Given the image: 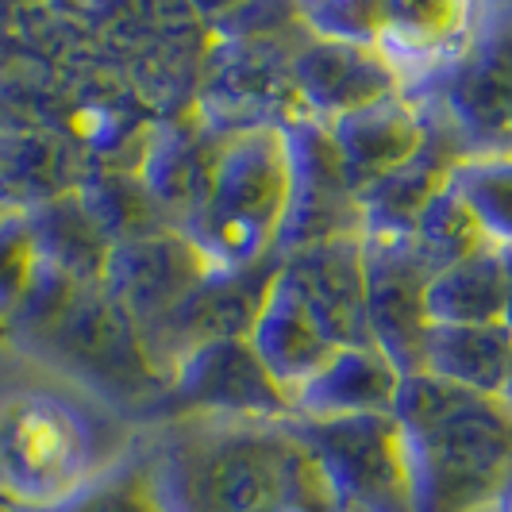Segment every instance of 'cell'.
<instances>
[{"instance_id": "obj_1", "label": "cell", "mask_w": 512, "mask_h": 512, "mask_svg": "<svg viewBox=\"0 0 512 512\" xmlns=\"http://www.w3.org/2000/svg\"><path fill=\"white\" fill-rule=\"evenodd\" d=\"M162 512H343L293 420H174L147 451Z\"/></svg>"}, {"instance_id": "obj_2", "label": "cell", "mask_w": 512, "mask_h": 512, "mask_svg": "<svg viewBox=\"0 0 512 512\" xmlns=\"http://www.w3.org/2000/svg\"><path fill=\"white\" fill-rule=\"evenodd\" d=\"M393 420L409 466L412 512H482L512 478V409L428 374L401 382Z\"/></svg>"}, {"instance_id": "obj_3", "label": "cell", "mask_w": 512, "mask_h": 512, "mask_svg": "<svg viewBox=\"0 0 512 512\" xmlns=\"http://www.w3.org/2000/svg\"><path fill=\"white\" fill-rule=\"evenodd\" d=\"M89 428L51 393L0 397V501L51 509L89 482Z\"/></svg>"}, {"instance_id": "obj_4", "label": "cell", "mask_w": 512, "mask_h": 512, "mask_svg": "<svg viewBox=\"0 0 512 512\" xmlns=\"http://www.w3.org/2000/svg\"><path fill=\"white\" fill-rule=\"evenodd\" d=\"M293 428L316 455L343 512H412L409 466L393 416H293Z\"/></svg>"}, {"instance_id": "obj_5", "label": "cell", "mask_w": 512, "mask_h": 512, "mask_svg": "<svg viewBox=\"0 0 512 512\" xmlns=\"http://www.w3.org/2000/svg\"><path fill=\"white\" fill-rule=\"evenodd\" d=\"M285 162H289V197L274 255H297L316 243L362 235V205L347 185L343 158L335 151L328 124L312 116H293L282 124Z\"/></svg>"}, {"instance_id": "obj_6", "label": "cell", "mask_w": 512, "mask_h": 512, "mask_svg": "<svg viewBox=\"0 0 512 512\" xmlns=\"http://www.w3.org/2000/svg\"><path fill=\"white\" fill-rule=\"evenodd\" d=\"M412 89V97H428L447 112L470 154L512 151V16L501 24L482 20L455 66Z\"/></svg>"}, {"instance_id": "obj_7", "label": "cell", "mask_w": 512, "mask_h": 512, "mask_svg": "<svg viewBox=\"0 0 512 512\" xmlns=\"http://www.w3.org/2000/svg\"><path fill=\"white\" fill-rule=\"evenodd\" d=\"M166 416H224V420H293V397L266 374L247 339H216L193 347L170 370Z\"/></svg>"}, {"instance_id": "obj_8", "label": "cell", "mask_w": 512, "mask_h": 512, "mask_svg": "<svg viewBox=\"0 0 512 512\" xmlns=\"http://www.w3.org/2000/svg\"><path fill=\"white\" fill-rule=\"evenodd\" d=\"M362 278H366V320L370 339L409 378L424 362V289L436 278L420 258L412 235H362Z\"/></svg>"}, {"instance_id": "obj_9", "label": "cell", "mask_w": 512, "mask_h": 512, "mask_svg": "<svg viewBox=\"0 0 512 512\" xmlns=\"http://www.w3.org/2000/svg\"><path fill=\"white\" fill-rule=\"evenodd\" d=\"M208 274V258L185 231H162L116 243L104 262L101 289L128 312L139 332H147L162 316H170Z\"/></svg>"}, {"instance_id": "obj_10", "label": "cell", "mask_w": 512, "mask_h": 512, "mask_svg": "<svg viewBox=\"0 0 512 512\" xmlns=\"http://www.w3.org/2000/svg\"><path fill=\"white\" fill-rule=\"evenodd\" d=\"M285 197H289V162H285L282 128L231 131V139L216 158L205 205L193 216L243 220L278 239Z\"/></svg>"}, {"instance_id": "obj_11", "label": "cell", "mask_w": 512, "mask_h": 512, "mask_svg": "<svg viewBox=\"0 0 512 512\" xmlns=\"http://www.w3.org/2000/svg\"><path fill=\"white\" fill-rule=\"evenodd\" d=\"M278 274L312 312L320 332L335 347H370L366 278H362V235L316 243L278 258Z\"/></svg>"}, {"instance_id": "obj_12", "label": "cell", "mask_w": 512, "mask_h": 512, "mask_svg": "<svg viewBox=\"0 0 512 512\" xmlns=\"http://www.w3.org/2000/svg\"><path fill=\"white\" fill-rule=\"evenodd\" d=\"M412 97V93H409ZM424 112V147L412 154L405 166H397L389 178H382L374 189H366L359 197L362 205V235L378 231V235H409L420 208L436 197L447 185L451 170L462 158H470L462 135L447 120V112L428 97H412Z\"/></svg>"}, {"instance_id": "obj_13", "label": "cell", "mask_w": 512, "mask_h": 512, "mask_svg": "<svg viewBox=\"0 0 512 512\" xmlns=\"http://www.w3.org/2000/svg\"><path fill=\"white\" fill-rule=\"evenodd\" d=\"M289 81L301 112L320 124H335L389 93H401L397 70L374 47L320 43V39H308L297 51Z\"/></svg>"}, {"instance_id": "obj_14", "label": "cell", "mask_w": 512, "mask_h": 512, "mask_svg": "<svg viewBox=\"0 0 512 512\" xmlns=\"http://www.w3.org/2000/svg\"><path fill=\"white\" fill-rule=\"evenodd\" d=\"M474 8L447 0H385L378 54L397 70L401 89H412L428 77L455 66L474 43Z\"/></svg>"}, {"instance_id": "obj_15", "label": "cell", "mask_w": 512, "mask_h": 512, "mask_svg": "<svg viewBox=\"0 0 512 512\" xmlns=\"http://www.w3.org/2000/svg\"><path fill=\"white\" fill-rule=\"evenodd\" d=\"M328 131L343 158L347 185L355 189V197H362L424 147V112L401 89L328 124Z\"/></svg>"}, {"instance_id": "obj_16", "label": "cell", "mask_w": 512, "mask_h": 512, "mask_svg": "<svg viewBox=\"0 0 512 512\" xmlns=\"http://www.w3.org/2000/svg\"><path fill=\"white\" fill-rule=\"evenodd\" d=\"M405 374L382 347H339L320 374L293 393L297 420H343V416H393Z\"/></svg>"}, {"instance_id": "obj_17", "label": "cell", "mask_w": 512, "mask_h": 512, "mask_svg": "<svg viewBox=\"0 0 512 512\" xmlns=\"http://www.w3.org/2000/svg\"><path fill=\"white\" fill-rule=\"evenodd\" d=\"M247 343L255 347V355L266 366V374L282 385L289 397L312 374H320L328 366V359L339 351L332 339L320 332L312 312L301 305V297L289 289V282L278 270H274V282L266 289V301L258 308L255 328L247 335Z\"/></svg>"}, {"instance_id": "obj_18", "label": "cell", "mask_w": 512, "mask_h": 512, "mask_svg": "<svg viewBox=\"0 0 512 512\" xmlns=\"http://www.w3.org/2000/svg\"><path fill=\"white\" fill-rule=\"evenodd\" d=\"M509 362L512 332L505 324H482V328H436V324H428L420 374L470 389V393L501 397L505 378H509Z\"/></svg>"}, {"instance_id": "obj_19", "label": "cell", "mask_w": 512, "mask_h": 512, "mask_svg": "<svg viewBox=\"0 0 512 512\" xmlns=\"http://www.w3.org/2000/svg\"><path fill=\"white\" fill-rule=\"evenodd\" d=\"M501 312H505V274H501V251L493 243L451 262L424 289V316L436 328L501 324Z\"/></svg>"}, {"instance_id": "obj_20", "label": "cell", "mask_w": 512, "mask_h": 512, "mask_svg": "<svg viewBox=\"0 0 512 512\" xmlns=\"http://www.w3.org/2000/svg\"><path fill=\"white\" fill-rule=\"evenodd\" d=\"M27 224L35 235L39 262L70 274L81 285H101L112 243L104 239L101 228L93 224V216L85 212L81 193H62L43 208L27 212Z\"/></svg>"}, {"instance_id": "obj_21", "label": "cell", "mask_w": 512, "mask_h": 512, "mask_svg": "<svg viewBox=\"0 0 512 512\" xmlns=\"http://www.w3.org/2000/svg\"><path fill=\"white\" fill-rule=\"evenodd\" d=\"M447 189L474 212L493 247H512V151L470 154L451 170Z\"/></svg>"}, {"instance_id": "obj_22", "label": "cell", "mask_w": 512, "mask_h": 512, "mask_svg": "<svg viewBox=\"0 0 512 512\" xmlns=\"http://www.w3.org/2000/svg\"><path fill=\"white\" fill-rule=\"evenodd\" d=\"M409 235L432 274H439L451 262H459V258L489 247L482 228H478V220H474V212L462 205L447 185L439 189L428 205L420 208V216H416Z\"/></svg>"}, {"instance_id": "obj_23", "label": "cell", "mask_w": 512, "mask_h": 512, "mask_svg": "<svg viewBox=\"0 0 512 512\" xmlns=\"http://www.w3.org/2000/svg\"><path fill=\"white\" fill-rule=\"evenodd\" d=\"M16 512H162L151 489V474L143 455H131L116 470L89 478L81 489H74L66 501L51 509H16Z\"/></svg>"}, {"instance_id": "obj_24", "label": "cell", "mask_w": 512, "mask_h": 512, "mask_svg": "<svg viewBox=\"0 0 512 512\" xmlns=\"http://www.w3.org/2000/svg\"><path fill=\"white\" fill-rule=\"evenodd\" d=\"M382 8L385 0H335V4H308L297 12V20L320 43H351L378 51Z\"/></svg>"}, {"instance_id": "obj_25", "label": "cell", "mask_w": 512, "mask_h": 512, "mask_svg": "<svg viewBox=\"0 0 512 512\" xmlns=\"http://www.w3.org/2000/svg\"><path fill=\"white\" fill-rule=\"evenodd\" d=\"M35 266H39V251H35L27 212L4 208L0 212V316L4 320L12 316V308L20 305Z\"/></svg>"}, {"instance_id": "obj_26", "label": "cell", "mask_w": 512, "mask_h": 512, "mask_svg": "<svg viewBox=\"0 0 512 512\" xmlns=\"http://www.w3.org/2000/svg\"><path fill=\"white\" fill-rule=\"evenodd\" d=\"M501 251V274H505V312H501V324L512 332V247H497Z\"/></svg>"}, {"instance_id": "obj_27", "label": "cell", "mask_w": 512, "mask_h": 512, "mask_svg": "<svg viewBox=\"0 0 512 512\" xmlns=\"http://www.w3.org/2000/svg\"><path fill=\"white\" fill-rule=\"evenodd\" d=\"M497 512H512V478L505 482V489H501V497H497V505H493Z\"/></svg>"}, {"instance_id": "obj_28", "label": "cell", "mask_w": 512, "mask_h": 512, "mask_svg": "<svg viewBox=\"0 0 512 512\" xmlns=\"http://www.w3.org/2000/svg\"><path fill=\"white\" fill-rule=\"evenodd\" d=\"M501 401L512 409V362H509V378H505V389H501Z\"/></svg>"}, {"instance_id": "obj_29", "label": "cell", "mask_w": 512, "mask_h": 512, "mask_svg": "<svg viewBox=\"0 0 512 512\" xmlns=\"http://www.w3.org/2000/svg\"><path fill=\"white\" fill-rule=\"evenodd\" d=\"M0 512H16V509H12V505H8V501H0Z\"/></svg>"}, {"instance_id": "obj_30", "label": "cell", "mask_w": 512, "mask_h": 512, "mask_svg": "<svg viewBox=\"0 0 512 512\" xmlns=\"http://www.w3.org/2000/svg\"><path fill=\"white\" fill-rule=\"evenodd\" d=\"M0 332H4V316H0Z\"/></svg>"}, {"instance_id": "obj_31", "label": "cell", "mask_w": 512, "mask_h": 512, "mask_svg": "<svg viewBox=\"0 0 512 512\" xmlns=\"http://www.w3.org/2000/svg\"><path fill=\"white\" fill-rule=\"evenodd\" d=\"M4 208H8V205H0V212H4Z\"/></svg>"}]
</instances>
